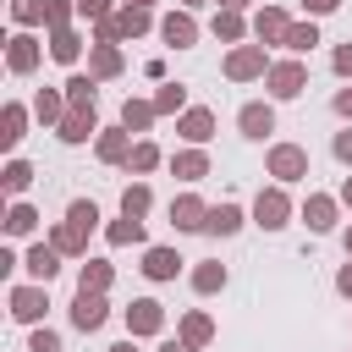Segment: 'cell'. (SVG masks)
I'll return each instance as SVG.
<instances>
[{
	"label": "cell",
	"instance_id": "cell-1",
	"mask_svg": "<svg viewBox=\"0 0 352 352\" xmlns=\"http://www.w3.org/2000/svg\"><path fill=\"white\" fill-rule=\"evenodd\" d=\"M270 176H280V182L308 176V154H302L297 143H275V148H270Z\"/></svg>",
	"mask_w": 352,
	"mask_h": 352
},
{
	"label": "cell",
	"instance_id": "cell-2",
	"mask_svg": "<svg viewBox=\"0 0 352 352\" xmlns=\"http://www.w3.org/2000/svg\"><path fill=\"white\" fill-rule=\"evenodd\" d=\"M302 82H308L302 60H280V66H270V94H275V99H297Z\"/></svg>",
	"mask_w": 352,
	"mask_h": 352
},
{
	"label": "cell",
	"instance_id": "cell-3",
	"mask_svg": "<svg viewBox=\"0 0 352 352\" xmlns=\"http://www.w3.org/2000/svg\"><path fill=\"white\" fill-rule=\"evenodd\" d=\"M253 214H258V226H264V231H280V226H286V214H292V204H286V192H280V187H270V192H258Z\"/></svg>",
	"mask_w": 352,
	"mask_h": 352
},
{
	"label": "cell",
	"instance_id": "cell-4",
	"mask_svg": "<svg viewBox=\"0 0 352 352\" xmlns=\"http://www.w3.org/2000/svg\"><path fill=\"white\" fill-rule=\"evenodd\" d=\"M160 324H165V308H160L154 297H138V302L126 308V330H132V336H154Z\"/></svg>",
	"mask_w": 352,
	"mask_h": 352
},
{
	"label": "cell",
	"instance_id": "cell-5",
	"mask_svg": "<svg viewBox=\"0 0 352 352\" xmlns=\"http://www.w3.org/2000/svg\"><path fill=\"white\" fill-rule=\"evenodd\" d=\"M170 226H176V231H204V226H209L204 198H192V192H187V198H176V204H170Z\"/></svg>",
	"mask_w": 352,
	"mask_h": 352
},
{
	"label": "cell",
	"instance_id": "cell-6",
	"mask_svg": "<svg viewBox=\"0 0 352 352\" xmlns=\"http://www.w3.org/2000/svg\"><path fill=\"white\" fill-rule=\"evenodd\" d=\"M72 324H77V330H99V324H104V292H77Z\"/></svg>",
	"mask_w": 352,
	"mask_h": 352
},
{
	"label": "cell",
	"instance_id": "cell-7",
	"mask_svg": "<svg viewBox=\"0 0 352 352\" xmlns=\"http://www.w3.org/2000/svg\"><path fill=\"white\" fill-rule=\"evenodd\" d=\"M258 72H264V50H258V44H242V50H231V60H226V77H236V82H242V77H258Z\"/></svg>",
	"mask_w": 352,
	"mask_h": 352
},
{
	"label": "cell",
	"instance_id": "cell-8",
	"mask_svg": "<svg viewBox=\"0 0 352 352\" xmlns=\"http://www.w3.org/2000/svg\"><path fill=\"white\" fill-rule=\"evenodd\" d=\"M176 270H182V253H170V248H148L143 253V275L148 280H176Z\"/></svg>",
	"mask_w": 352,
	"mask_h": 352
},
{
	"label": "cell",
	"instance_id": "cell-9",
	"mask_svg": "<svg viewBox=\"0 0 352 352\" xmlns=\"http://www.w3.org/2000/svg\"><path fill=\"white\" fill-rule=\"evenodd\" d=\"M44 308H50V302H44V292H38V286H16V292H11V319L33 324Z\"/></svg>",
	"mask_w": 352,
	"mask_h": 352
},
{
	"label": "cell",
	"instance_id": "cell-10",
	"mask_svg": "<svg viewBox=\"0 0 352 352\" xmlns=\"http://www.w3.org/2000/svg\"><path fill=\"white\" fill-rule=\"evenodd\" d=\"M236 126H242V138H264V132H275V110L270 104H242Z\"/></svg>",
	"mask_w": 352,
	"mask_h": 352
},
{
	"label": "cell",
	"instance_id": "cell-11",
	"mask_svg": "<svg viewBox=\"0 0 352 352\" xmlns=\"http://www.w3.org/2000/svg\"><path fill=\"white\" fill-rule=\"evenodd\" d=\"M160 33H165V44H176V50H187V44L198 38V28H192V16H182V11H170V16L160 22Z\"/></svg>",
	"mask_w": 352,
	"mask_h": 352
},
{
	"label": "cell",
	"instance_id": "cell-12",
	"mask_svg": "<svg viewBox=\"0 0 352 352\" xmlns=\"http://www.w3.org/2000/svg\"><path fill=\"white\" fill-rule=\"evenodd\" d=\"M302 220H308V231H330V226H336V204H330L324 192H314V198L302 204Z\"/></svg>",
	"mask_w": 352,
	"mask_h": 352
},
{
	"label": "cell",
	"instance_id": "cell-13",
	"mask_svg": "<svg viewBox=\"0 0 352 352\" xmlns=\"http://www.w3.org/2000/svg\"><path fill=\"white\" fill-rule=\"evenodd\" d=\"M253 33H258V38H280V44H286L292 22H286V11H258V16H253Z\"/></svg>",
	"mask_w": 352,
	"mask_h": 352
},
{
	"label": "cell",
	"instance_id": "cell-14",
	"mask_svg": "<svg viewBox=\"0 0 352 352\" xmlns=\"http://www.w3.org/2000/svg\"><path fill=\"white\" fill-rule=\"evenodd\" d=\"M88 132H94V110H66V116H60V138H66V143H82Z\"/></svg>",
	"mask_w": 352,
	"mask_h": 352
},
{
	"label": "cell",
	"instance_id": "cell-15",
	"mask_svg": "<svg viewBox=\"0 0 352 352\" xmlns=\"http://www.w3.org/2000/svg\"><path fill=\"white\" fill-rule=\"evenodd\" d=\"M209 132H214V116L209 110H187L182 116V138L187 143H209Z\"/></svg>",
	"mask_w": 352,
	"mask_h": 352
},
{
	"label": "cell",
	"instance_id": "cell-16",
	"mask_svg": "<svg viewBox=\"0 0 352 352\" xmlns=\"http://www.w3.org/2000/svg\"><path fill=\"white\" fill-rule=\"evenodd\" d=\"M170 170H176L182 182H198V176H209V160H204V148H187V154L170 160Z\"/></svg>",
	"mask_w": 352,
	"mask_h": 352
},
{
	"label": "cell",
	"instance_id": "cell-17",
	"mask_svg": "<svg viewBox=\"0 0 352 352\" xmlns=\"http://www.w3.org/2000/svg\"><path fill=\"white\" fill-rule=\"evenodd\" d=\"M33 66H38V44L28 33H16L11 38V72H33Z\"/></svg>",
	"mask_w": 352,
	"mask_h": 352
},
{
	"label": "cell",
	"instance_id": "cell-18",
	"mask_svg": "<svg viewBox=\"0 0 352 352\" xmlns=\"http://www.w3.org/2000/svg\"><path fill=\"white\" fill-rule=\"evenodd\" d=\"M236 226H242V209H236V204H220V209H209V226H204V231H214V236H231Z\"/></svg>",
	"mask_w": 352,
	"mask_h": 352
},
{
	"label": "cell",
	"instance_id": "cell-19",
	"mask_svg": "<svg viewBox=\"0 0 352 352\" xmlns=\"http://www.w3.org/2000/svg\"><path fill=\"white\" fill-rule=\"evenodd\" d=\"M50 248H55V253H82V248H88V231H82L77 220H66V226L55 231V242H50Z\"/></svg>",
	"mask_w": 352,
	"mask_h": 352
},
{
	"label": "cell",
	"instance_id": "cell-20",
	"mask_svg": "<svg viewBox=\"0 0 352 352\" xmlns=\"http://www.w3.org/2000/svg\"><path fill=\"white\" fill-rule=\"evenodd\" d=\"M99 160H110V165H116V160H132V148H126V132H121V126H110V132L99 138Z\"/></svg>",
	"mask_w": 352,
	"mask_h": 352
},
{
	"label": "cell",
	"instance_id": "cell-21",
	"mask_svg": "<svg viewBox=\"0 0 352 352\" xmlns=\"http://www.w3.org/2000/svg\"><path fill=\"white\" fill-rule=\"evenodd\" d=\"M55 270H60V264H55V248H44V242H38V248L28 253V275H33V280H50Z\"/></svg>",
	"mask_w": 352,
	"mask_h": 352
},
{
	"label": "cell",
	"instance_id": "cell-22",
	"mask_svg": "<svg viewBox=\"0 0 352 352\" xmlns=\"http://www.w3.org/2000/svg\"><path fill=\"white\" fill-rule=\"evenodd\" d=\"M121 72V50L116 44H94V77H116Z\"/></svg>",
	"mask_w": 352,
	"mask_h": 352
},
{
	"label": "cell",
	"instance_id": "cell-23",
	"mask_svg": "<svg viewBox=\"0 0 352 352\" xmlns=\"http://www.w3.org/2000/svg\"><path fill=\"white\" fill-rule=\"evenodd\" d=\"M148 204H154V198H148V187H126V192H121V214H126V220H143V214H148Z\"/></svg>",
	"mask_w": 352,
	"mask_h": 352
},
{
	"label": "cell",
	"instance_id": "cell-24",
	"mask_svg": "<svg viewBox=\"0 0 352 352\" xmlns=\"http://www.w3.org/2000/svg\"><path fill=\"white\" fill-rule=\"evenodd\" d=\"M209 336H214V324H209L204 314H187V319H182V341H187V346H204Z\"/></svg>",
	"mask_w": 352,
	"mask_h": 352
},
{
	"label": "cell",
	"instance_id": "cell-25",
	"mask_svg": "<svg viewBox=\"0 0 352 352\" xmlns=\"http://www.w3.org/2000/svg\"><path fill=\"white\" fill-rule=\"evenodd\" d=\"M77 50H82V44H77V33H72V28H55L50 55H55V60H77Z\"/></svg>",
	"mask_w": 352,
	"mask_h": 352
},
{
	"label": "cell",
	"instance_id": "cell-26",
	"mask_svg": "<svg viewBox=\"0 0 352 352\" xmlns=\"http://www.w3.org/2000/svg\"><path fill=\"white\" fill-rule=\"evenodd\" d=\"M66 99H72V110H94V77H72Z\"/></svg>",
	"mask_w": 352,
	"mask_h": 352
},
{
	"label": "cell",
	"instance_id": "cell-27",
	"mask_svg": "<svg viewBox=\"0 0 352 352\" xmlns=\"http://www.w3.org/2000/svg\"><path fill=\"white\" fill-rule=\"evenodd\" d=\"M104 286H110V264H82L77 292H104Z\"/></svg>",
	"mask_w": 352,
	"mask_h": 352
},
{
	"label": "cell",
	"instance_id": "cell-28",
	"mask_svg": "<svg viewBox=\"0 0 352 352\" xmlns=\"http://www.w3.org/2000/svg\"><path fill=\"white\" fill-rule=\"evenodd\" d=\"M192 286H198V292H220V286H226V264H198V270H192Z\"/></svg>",
	"mask_w": 352,
	"mask_h": 352
},
{
	"label": "cell",
	"instance_id": "cell-29",
	"mask_svg": "<svg viewBox=\"0 0 352 352\" xmlns=\"http://www.w3.org/2000/svg\"><path fill=\"white\" fill-rule=\"evenodd\" d=\"M314 44H319V28H314V22H302V28L286 33V50H297V55H308Z\"/></svg>",
	"mask_w": 352,
	"mask_h": 352
},
{
	"label": "cell",
	"instance_id": "cell-30",
	"mask_svg": "<svg viewBox=\"0 0 352 352\" xmlns=\"http://www.w3.org/2000/svg\"><path fill=\"white\" fill-rule=\"evenodd\" d=\"M182 99H187V94H182V82H165V88L154 94V116H170V110H182Z\"/></svg>",
	"mask_w": 352,
	"mask_h": 352
},
{
	"label": "cell",
	"instance_id": "cell-31",
	"mask_svg": "<svg viewBox=\"0 0 352 352\" xmlns=\"http://www.w3.org/2000/svg\"><path fill=\"white\" fill-rule=\"evenodd\" d=\"M33 226H38V214H33V209H28V204H16V209H11V214H6V231H11V236H28V231H33Z\"/></svg>",
	"mask_w": 352,
	"mask_h": 352
},
{
	"label": "cell",
	"instance_id": "cell-32",
	"mask_svg": "<svg viewBox=\"0 0 352 352\" xmlns=\"http://www.w3.org/2000/svg\"><path fill=\"white\" fill-rule=\"evenodd\" d=\"M154 121V104H143V99H126V110H121V126H148Z\"/></svg>",
	"mask_w": 352,
	"mask_h": 352
},
{
	"label": "cell",
	"instance_id": "cell-33",
	"mask_svg": "<svg viewBox=\"0 0 352 352\" xmlns=\"http://www.w3.org/2000/svg\"><path fill=\"white\" fill-rule=\"evenodd\" d=\"M22 121H28V110H22V104H6V116H0V126H6V132H0V138H6V143H16V138H22Z\"/></svg>",
	"mask_w": 352,
	"mask_h": 352
},
{
	"label": "cell",
	"instance_id": "cell-34",
	"mask_svg": "<svg viewBox=\"0 0 352 352\" xmlns=\"http://www.w3.org/2000/svg\"><path fill=\"white\" fill-rule=\"evenodd\" d=\"M11 16L16 22H38V16H50V0H11Z\"/></svg>",
	"mask_w": 352,
	"mask_h": 352
},
{
	"label": "cell",
	"instance_id": "cell-35",
	"mask_svg": "<svg viewBox=\"0 0 352 352\" xmlns=\"http://www.w3.org/2000/svg\"><path fill=\"white\" fill-rule=\"evenodd\" d=\"M214 38H226V44L242 38V16H236V11H220V16H214Z\"/></svg>",
	"mask_w": 352,
	"mask_h": 352
},
{
	"label": "cell",
	"instance_id": "cell-36",
	"mask_svg": "<svg viewBox=\"0 0 352 352\" xmlns=\"http://www.w3.org/2000/svg\"><path fill=\"white\" fill-rule=\"evenodd\" d=\"M33 116H38V121H60V94H50V88H44V94L33 99Z\"/></svg>",
	"mask_w": 352,
	"mask_h": 352
},
{
	"label": "cell",
	"instance_id": "cell-37",
	"mask_svg": "<svg viewBox=\"0 0 352 352\" xmlns=\"http://www.w3.org/2000/svg\"><path fill=\"white\" fill-rule=\"evenodd\" d=\"M126 165H132V170H154V165H160V148H154V143H138Z\"/></svg>",
	"mask_w": 352,
	"mask_h": 352
},
{
	"label": "cell",
	"instance_id": "cell-38",
	"mask_svg": "<svg viewBox=\"0 0 352 352\" xmlns=\"http://www.w3.org/2000/svg\"><path fill=\"white\" fill-rule=\"evenodd\" d=\"M28 182H33V165H22V160H11V165H6V187H11V192H22Z\"/></svg>",
	"mask_w": 352,
	"mask_h": 352
},
{
	"label": "cell",
	"instance_id": "cell-39",
	"mask_svg": "<svg viewBox=\"0 0 352 352\" xmlns=\"http://www.w3.org/2000/svg\"><path fill=\"white\" fill-rule=\"evenodd\" d=\"M66 220H77V226H82V231H94V220H99V209H94V204H88V198H77V204H72V209H66Z\"/></svg>",
	"mask_w": 352,
	"mask_h": 352
},
{
	"label": "cell",
	"instance_id": "cell-40",
	"mask_svg": "<svg viewBox=\"0 0 352 352\" xmlns=\"http://www.w3.org/2000/svg\"><path fill=\"white\" fill-rule=\"evenodd\" d=\"M110 242H116V248H121V242H143V226H138V220H116V226H110Z\"/></svg>",
	"mask_w": 352,
	"mask_h": 352
},
{
	"label": "cell",
	"instance_id": "cell-41",
	"mask_svg": "<svg viewBox=\"0 0 352 352\" xmlns=\"http://www.w3.org/2000/svg\"><path fill=\"white\" fill-rule=\"evenodd\" d=\"M28 352H60V336H55V330H33Z\"/></svg>",
	"mask_w": 352,
	"mask_h": 352
},
{
	"label": "cell",
	"instance_id": "cell-42",
	"mask_svg": "<svg viewBox=\"0 0 352 352\" xmlns=\"http://www.w3.org/2000/svg\"><path fill=\"white\" fill-rule=\"evenodd\" d=\"M66 16H72V6H66V0H50V16H44V22H55V28H66Z\"/></svg>",
	"mask_w": 352,
	"mask_h": 352
},
{
	"label": "cell",
	"instance_id": "cell-43",
	"mask_svg": "<svg viewBox=\"0 0 352 352\" xmlns=\"http://www.w3.org/2000/svg\"><path fill=\"white\" fill-rule=\"evenodd\" d=\"M336 72H341V77H352V44H341V50H336Z\"/></svg>",
	"mask_w": 352,
	"mask_h": 352
},
{
	"label": "cell",
	"instance_id": "cell-44",
	"mask_svg": "<svg viewBox=\"0 0 352 352\" xmlns=\"http://www.w3.org/2000/svg\"><path fill=\"white\" fill-rule=\"evenodd\" d=\"M336 160H346V165H352V132H336Z\"/></svg>",
	"mask_w": 352,
	"mask_h": 352
},
{
	"label": "cell",
	"instance_id": "cell-45",
	"mask_svg": "<svg viewBox=\"0 0 352 352\" xmlns=\"http://www.w3.org/2000/svg\"><path fill=\"white\" fill-rule=\"evenodd\" d=\"M104 6H110V0H77V11H82V16H99V22H104Z\"/></svg>",
	"mask_w": 352,
	"mask_h": 352
},
{
	"label": "cell",
	"instance_id": "cell-46",
	"mask_svg": "<svg viewBox=\"0 0 352 352\" xmlns=\"http://www.w3.org/2000/svg\"><path fill=\"white\" fill-rule=\"evenodd\" d=\"M302 6H308V11H314V16H324V11H336V6H341V0H302Z\"/></svg>",
	"mask_w": 352,
	"mask_h": 352
},
{
	"label": "cell",
	"instance_id": "cell-47",
	"mask_svg": "<svg viewBox=\"0 0 352 352\" xmlns=\"http://www.w3.org/2000/svg\"><path fill=\"white\" fill-rule=\"evenodd\" d=\"M336 116H352V88H341V94H336Z\"/></svg>",
	"mask_w": 352,
	"mask_h": 352
},
{
	"label": "cell",
	"instance_id": "cell-48",
	"mask_svg": "<svg viewBox=\"0 0 352 352\" xmlns=\"http://www.w3.org/2000/svg\"><path fill=\"white\" fill-rule=\"evenodd\" d=\"M336 286H341V292H346V297H352V264H346V270H341V275H336Z\"/></svg>",
	"mask_w": 352,
	"mask_h": 352
},
{
	"label": "cell",
	"instance_id": "cell-49",
	"mask_svg": "<svg viewBox=\"0 0 352 352\" xmlns=\"http://www.w3.org/2000/svg\"><path fill=\"white\" fill-rule=\"evenodd\" d=\"M160 352H192V346H187V341H165Z\"/></svg>",
	"mask_w": 352,
	"mask_h": 352
},
{
	"label": "cell",
	"instance_id": "cell-50",
	"mask_svg": "<svg viewBox=\"0 0 352 352\" xmlns=\"http://www.w3.org/2000/svg\"><path fill=\"white\" fill-rule=\"evenodd\" d=\"M220 6H226V11H242V6H248V0H220Z\"/></svg>",
	"mask_w": 352,
	"mask_h": 352
},
{
	"label": "cell",
	"instance_id": "cell-51",
	"mask_svg": "<svg viewBox=\"0 0 352 352\" xmlns=\"http://www.w3.org/2000/svg\"><path fill=\"white\" fill-rule=\"evenodd\" d=\"M110 352H132V341H116V346H110Z\"/></svg>",
	"mask_w": 352,
	"mask_h": 352
},
{
	"label": "cell",
	"instance_id": "cell-52",
	"mask_svg": "<svg viewBox=\"0 0 352 352\" xmlns=\"http://www.w3.org/2000/svg\"><path fill=\"white\" fill-rule=\"evenodd\" d=\"M341 198H346V204H352V176H346V187H341Z\"/></svg>",
	"mask_w": 352,
	"mask_h": 352
},
{
	"label": "cell",
	"instance_id": "cell-53",
	"mask_svg": "<svg viewBox=\"0 0 352 352\" xmlns=\"http://www.w3.org/2000/svg\"><path fill=\"white\" fill-rule=\"evenodd\" d=\"M346 253H352V231H346Z\"/></svg>",
	"mask_w": 352,
	"mask_h": 352
},
{
	"label": "cell",
	"instance_id": "cell-54",
	"mask_svg": "<svg viewBox=\"0 0 352 352\" xmlns=\"http://www.w3.org/2000/svg\"><path fill=\"white\" fill-rule=\"evenodd\" d=\"M132 6H148V0H132Z\"/></svg>",
	"mask_w": 352,
	"mask_h": 352
},
{
	"label": "cell",
	"instance_id": "cell-55",
	"mask_svg": "<svg viewBox=\"0 0 352 352\" xmlns=\"http://www.w3.org/2000/svg\"><path fill=\"white\" fill-rule=\"evenodd\" d=\"M187 6H198V0H187Z\"/></svg>",
	"mask_w": 352,
	"mask_h": 352
}]
</instances>
